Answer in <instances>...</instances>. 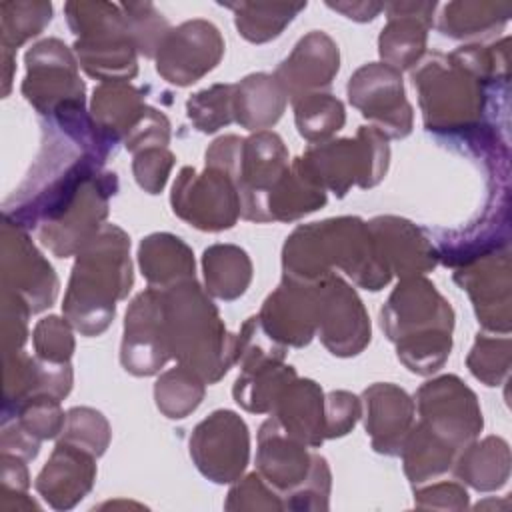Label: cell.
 I'll return each instance as SVG.
<instances>
[{"instance_id": "cell-1", "label": "cell", "mask_w": 512, "mask_h": 512, "mask_svg": "<svg viewBox=\"0 0 512 512\" xmlns=\"http://www.w3.org/2000/svg\"><path fill=\"white\" fill-rule=\"evenodd\" d=\"M162 304L170 356L216 382L236 358V340L222 328L216 308L204 300L194 278L164 292Z\"/></svg>"}, {"instance_id": "cell-2", "label": "cell", "mask_w": 512, "mask_h": 512, "mask_svg": "<svg viewBox=\"0 0 512 512\" xmlns=\"http://www.w3.org/2000/svg\"><path fill=\"white\" fill-rule=\"evenodd\" d=\"M224 50L218 30L204 20H194L168 30L158 46V72L174 84L186 86L212 70Z\"/></svg>"}, {"instance_id": "cell-3", "label": "cell", "mask_w": 512, "mask_h": 512, "mask_svg": "<svg viewBox=\"0 0 512 512\" xmlns=\"http://www.w3.org/2000/svg\"><path fill=\"white\" fill-rule=\"evenodd\" d=\"M168 358L162 294L150 288L142 292L126 312L122 364L126 370L146 376L154 374Z\"/></svg>"}, {"instance_id": "cell-4", "label": "cell", "mask_w": 512, "mask_h": 512, "mask_svg": "<svg viewBox=\"0 0 512 512\" xmlns=\"http://www.w3.org/2000/svg\"><path fill=\"white\" fill-rule=\"evenodd\" d=\"M348 96L366 118L386 128L390 136L400 138L410 132L412 110L404 100L400 74L382 64L360 68L348 84Z\"/></svg>"}, {"instance_id": "cell-5", "label": "cell", "mask_w": 512, "mask_h": 512, "mask_svg": "<svg viewBox=\"0 0 512 512\" xmlns=\"http://www.w3.org/2000/svg\"><path fill=\"white\" fill-rule=\"evenodd\" d=\"M190 454L194 456L198 468L214 478V482L234 480L246 466L248 458V430L238 418L228 432L224 444L220 442V430L216 412L196 426L190 440Z\"/></svg>"}, {"instance_id": "cell-6", "label": "cell", "mask_w": 512, "mask_h": 512, "mask_svg": "<svg viewBox=\"0 0 512 512\" xmlns=\"http://www.w3.org/2000/svg\"><path fill=\"white\" fill-rule=\"evenodd\" d=\"M426 4H388L390 24L380 34V54L392 66H412L424 50L428 22L418 18Z\"/></svg>"}, {"instance_id": "cell-7", "label": "cell", "mask_w": 512, "mask_h": 512, "mask_svg": "<svg viewBox=\"0 0 512 512\" xmlns=\"http://www.w3.org/2000/svg\"><path fill=\"white\" fill-rule=\"evenodd\" d=\"M296 52L308 60L306 68L300 70H278L284 90L292 92V100L302 88L328 86L334 72H338V46L322 32H312L302 38Z\"/></svg>"}, {"instance_id": "cell-8", "label": "cell", "mask_w": 512, "mask_h": 512, "mask_svg": "<svg viewBox=\"0 0 512 512\" xmlns=\"http://www.w3.org/2000/svg\"><path fill=\"white\" fill-rule=\"evenodd\" d=\"M250 260L246 252L234 246H212L204 252V272L208 290L224 300H232L244 294L250 272H230L238 268H248Z\"/></svg>"}, {"instance_id": "cell-9", "label": "cell", "mask_w": 512, "mask_h": 512, "mask_svg": "<svg viewBox=\"0 0 512 512\" xmlns=\"http://www.w3.org/2000/svg\"><path fill=\"white\" fill-rule=\"evenodd\" d=\"M236 12V26L250 42L276 38L304 4H226Z\"/></svg>"}, {"instance_id": "cell-10", "label": "cell", "mask_w": 512, "mask_h": 512, "mask_svg": "<svg viewBox=\"0 0 512 512\" xmlns=\"http://www.w3.org/2000/svg\"><path fill=\"white\" fill-rule=\"evenodd\" d=\"M298 132L308 140L326 138L344 124V108L336 98L312 94L306 100H294Z\"/></svg>"}, {"instance_id": "cell-11", "label": "cell", "mask_w": 512, "mask_h": 512, "mask_svg": "<svg viewBox=\"0 0 512 512\" xmlns=\"http://www.w3.org/2000/svg\"><path fill=\"white\" fill-rule=\"evenodd\" d=\"M202 392L204 390H202V384L196 380V374H192V370L186 366L166 372L162 378H158L156 390H154L156 404L164 414L170 410L174 398L178 396L182 418L200 404Z\"/></svg>"}, {"instance_id": "cell-12", "label": "cell", "mask_w": 512, "mask_h": 512, "mask_svg": "<svg viewBox=\"0 0 512 512\" xmlns=\"http://www.w3.org/2000/svg\"><path fill=\"white\" fill-rule=\"evenodd\" d=\"M122 8L128 12L124 18L134 46L146 56H152L166 34L162 32L166 28V22L160 18L162 14L152 4H124Z\"/></svg>"}, {"instance_id": "cell-13", "label": "cell", "mask_w": 512, "mask_h": 512, "mask_svg": "<svg viewBox=\"0 0 512 512\" xmlns=\"http://www.w3.org/2000/svg\"><path fill=\"white\" fill-rule=\"evenodd\" d=\"M172 166V154L164 150H146L136 156L134 172L136 180L150 194H158L166 182V174Z\"/></svg>"}, {"instance_id": "cell-14", "label": "cell", "mask_w": 512, "mask_h": 512, "mask_svg": "<svg viewBox=\"0 0 512 512\" xmlns=\"http://www.w3.org/2000/svg\"><path fill=\"white\" fill-rule=\"evenodd\" d=\"M358 398L348 392H332L328 396V426L326 436L346 434L358 418Z\"/></svg>"}]
</instances>
